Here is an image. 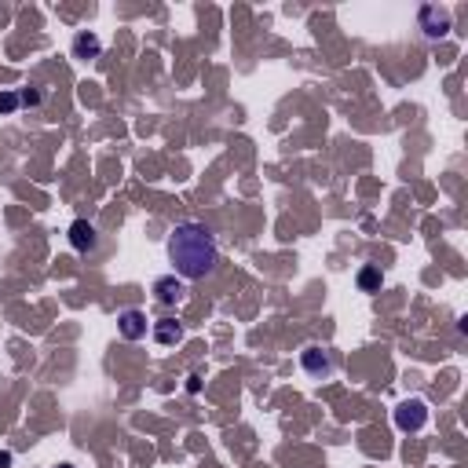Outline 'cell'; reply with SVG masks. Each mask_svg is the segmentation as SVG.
Returning a JSON list of instances; mask_svg holds the SVG:
<instances>
[{
    "label": "cell",
    "instance_id": "8",
    "mask_svg": "<svg viewBox=\"0 0 468 468\" xmlns=\"http://www.w3.org/2000/svg\"><path fill=\"white\" fill-rule=\"evenodd\" d=\"M154 341L165 344V348L180 344V341H183V322H180V318H157V322H154Z\"/></svg>",
    "mask_w": 468,
    "mask_h": 468
},
{
    "label": "cell",
    "instance_id": "11",
    "mask_svg": "<svg viewBox=\"0 0 468 468\" xmlns=\"http://www.w3.org/2000/svg\"><path fill=\"white\" fill-rule=\"evenodd\" d=\"M19 103H22V99H19L15 92H0V110H4V114H11V110L19 106Z\"/></svg>",
    "mask_w": 468,
    "mask_h": 468
},
{
    "label": "cell",
    "instance_id": "9",
    "mask_svg": "<svg viewBox=\"0 0 468 468\" xmlns=\"http://www.w3.org/2000/svg\"><path fill=\"white\" fill-rule=\"evenodd\" d=\"M99 37H95V34H77L73 37V55L77 59H95V55H99Z\"/></svg>",
    "mask_w": 468,
    "mask_h": 468
},
{
    "label": "cell",
    "instance_id": "1",
    "mask_svg": "<svg viewBox=\"0 0 468 468\" xmlns=\"http://www.w3.org/2000/svg\"><path fill=\"white\" fill-rule=\"evenodd\" d=\"M169 260L176 267L180 278H208L220 264V246H216V234L205 227V223L187 220L172 231L169 238Z\"/></svg>",
    "mask_w": 468,
    "mask_h": 468
},
{
    "label": "cell",
    "instance_id": "10",
    "mask_svg": "<svg viewBox=\"0 0 468 468\" xmlns=\"http://www.w3.org/2000/svg\"><path fill=\"white\" fill-rule=\"evenodd\" d=\"M381 271L377 267H362L359 271V289H362V293H377V289H381Z\"/></svg>",
    "mask_w": 468,
    "mask_h": 468
},
{
    "label": "cell",
    "instance_id": "12",
    "mask_svg": "<svg viewBox=\"0 0 468 468\" xmlns=\"http://www.w3.org/2000/svg\"><path fill=\"white\" fill-rule=\"evenodd\" d=\"M22 103L26 106H37L41 103V92H22Z\"/></svg>",
    "mask_w": 468,
    "mask_h": 468
},
{
    "label": "cell",
    "instance_id": "4",
    "mask_svg": "<svg viewBox=\"0 0 468 468\" xmlns=\"http://www.w3.org/2000/svg\"><path fill=\"white\" fill-rule=\"evenodd\" d=\"M421 29H425L428 41L446 37V34H450V11H446V8H435V4L421 8Z\"/></svg>",
    "mask_w": 468,
    "mask_h": 468
},
{
    "label": "cell",
    "instance_id": "3",
    "mask_svg": "<svg viewBox=\"0 0 468 468\" xmlns=\"http://www.w3.org/2000/svg\"><path fill=\"white\" fill-rule=\"evenodd\" d=\"M425 421H428V410H425L421 399H406V402H399V406H395V425L402 432H417Z\"/></svg>",
    "mask_w": 468,
    "mask_h": 468
},
{
    "label": "cell",
    "instance_id": "7",
    "mask_svg": "<svg viewBox=\"0 0 468 468\" xmlns=\"http://www.w3.org/2000/svg\"><path fill=\"white\" fill-rule=\"evenodd\" d=\"M118 329H121L125 341H143V336H147V315L128 308V311L118 315Z\"/></svg>",
    "mask_w": 468,
    "mask_h": 468
},
{
    "label": "cell",
    "instance_id": "6",
    "mask_svg": "<svg viewBox=\"0 0 468 468\" xmlns=\"http://www.w3.org/2000/svg\"><path fill=\"white\" fill-rule=\"evenodd\" d=\"M154 297H157V304H180L187 297V285H183V278H176V274H161L154 282Z\"/></svg>",
    "mask_w": 468,
    "mask_h": 468
},
{
    "label": "cell",
    "instance_id": "13",
    "mask_svg": "<svg viewBox=\"0 0 468 468\" xmlns=\"http://www.w3.org/2000/svg\"><path fill=\"white\" fill-rule=\"evenodd\" d=\"M11 465V454H0V468H8Z\"/></svg>",
    "mask_w": 468,
    "mask_h": 468
},
{
    "label": "cell",
    "instance_id": "14",
    "mask_svg": "<svg viewBox=\"0 0 468 468\" xmlns=\"http://www.w3.org/2000/svg\"><path fill=\"white\" fill-rule=\"evenodd\" d=\"M62 468H70V465H62Z\"/></svg>",
    "mask_w": 468,
    "mask_h": 468
},
{
    "label": "cell",
    "instance_id": "5",
    "mask_svg": "<svg viewBox=\"0 0 468 468\" xmlns=\"http://www.w3.org/2000/svg\"><path fill=\"white\" fill-rule=\"evenodd\" d=\"M300 366H304V374H311V377H329L333 374V355L326 348H304L300 351Z\"/></svg>",
    "mask_w": 468,
    "mask_h": 468
},
{
    "label": "cell",
    "instance_id": "2",
    "mask_svg": "<svg viewBox=\"0 0 468 468\" xmlns=\"http://www.w3.org/2000/svg\"><path fill=\"white\" fill-rule=\"evenodd\" d=\"M70 246H73L80 256L99 253V231H95V223H88V220H73V223H70Z\"/></svg>",
    "mask_w": 468,
    "mask_h": 468
}]
</instances>
